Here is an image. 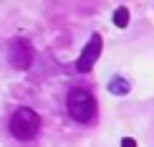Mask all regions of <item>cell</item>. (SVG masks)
I'll use <instances>...</instances> for the list:
<instances>
[{
	"instance_id": "cell-1",
	"label": "cell",
	"mask_w": 154,
	"mask_h": 147,
	"mask_svg": "<svg viewBox=\"0 0 154 147\" xmlns=\"http://www.w3.org/2000/svg\"><path fill=\"white\" fill-rule=\"evenodd\" d=\"M66 109L71 114V119H76L79 124H91L96 122V114H99V104L96 97L88 89H71L66 97Z\"/></svg>"
},
{
	"instance_id": "cell-2",
	"label": "cell",
	"mask_w": 154,
	"mask_h": 147,
	"mask_svg": "<svg viewBox=\"0 0 154 147\" xmlns=\"http://www.w3.org/2000/svg\"><path fill=\"white\" fill-rule=\"evenodd\" d=\"M41 132V117L30 109V107H20L10 114V135L20 142H30Z\"/></svg>"
},
{
	"instance_id": "cell-3",
	"label": "cell",
	"mask_w": 154,
	"mask_h": 147,
	"mask_svg": "<svg viewBox=\"0 0 154 147\" xmlns=\"http://www.w3.org/2000/svg\"><path fill=\"white\" fill-rule=\"evenodd\" d=\"M8 59L15 69H20V71H25V69H30V63H33V46H30L28 38L23 36H15L10 41L8 46Z\"/></svg>"
},
{
	"instance_id": "cell-4",
	"label": "cell",
	"mask_w": 154,
	"mask_h": 147,
	"mask_svg": "<svg viewBox=\"0 0 154 147\" xmlns=\"http://www.w3.org/2000/svg\"><path fill=\"white\" fill-rule=\"evenodd\" d=\"M101 36L99 33H94L91 38H88V43L83 46L81 51V56H79V63H76V69H79L81 74H86V71H91L94 69V63L99 61V56H101Z\"/></svg>"
},
{
	"instance_id": "cell-5",
	"label": "cell",
	"mask_w": 154,
	"mask_h": 147,
	"mask_svg": "<svg viewBox=\"0 0 154 147\" xmlns=\"http://www.w3.org/2000/svg\"><path fill=\"white\" fill-rule=\"evenodd\" d=\"M129 89H131V84L124 79V76H114V79L109 81V91L116 94V97H124V94H129Z\"/></svg>"
},
{
	"instance_id": "cell-6",
	"label": "cell",
	"mask_w": 154,
	"mask_h": 147,
	"mask_svg": "<svg viewBox=\"0 0 154 147\" xmlns=\"http://www.w3.org/2000/svg\"><path fill=\"white\" fill-rule=\"evenodd\" d=\"M114 25L116 28H126L129 25V8H116V13H114Z\"/></svg>"
},
{
	"instance_id": "cell-7",
	"label": "cell",
	"mask_w": 154,
	"mask_h": 147,
	"mask_svg": "<svg viewBox=\"0 0 154 147\" xmlns=\"http://www.w3.org/2000/svg\"><path fill=\"white\" fill-rule=\"evenodd\" d=\"M121 147H137V142H134L131 137H124L121 139Z\"/></svg>"
}]
</instances>
